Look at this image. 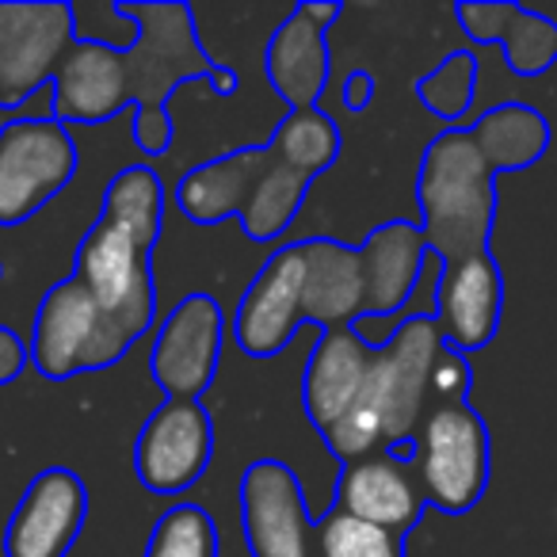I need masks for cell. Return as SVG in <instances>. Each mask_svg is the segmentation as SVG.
Listing matches in <instances>:
<instances>
[{
    "label": "cell",
    "mask_w": 557,
    "mask_h": 557,
    "mask_svg": "<svg viewBox=\"0 0 557 557\" xmlns=\"http://www.w3.org/2000/svg\"><path fill=\"white\" fill-rule=\"evenodd\" d=\"M470 131L488 153V161L496 164V172L527 169L546 153L549 141L546 119L539 111L523 108V103H504V108L485 111Z\"/></svg>",
    "instance_id": "obj_18"
},
{
    "label": "cell",
    "mask_w": 557,
    "mask_h": 557,
    "mask_svg": "<svg viewBox=\"0 0 557 557\" xmlns=\"http://www.w3.org/2000/svg\"><path fill=\"white\" fill-rule=\"evenodd\" d=\"M214 458V420L202 401H164L141 424L134 473L157 496H180L207 473Z\"/></svg>",
    "instance_id": "obj_12"
},
{
    "label": "cell",
    "mask_w": 557,
    "mask_h": 557,
    "mask_svg": "<svg viewBox=\"0 0 557 557\" xmlns=\"http://www.w3.org/2000/svg\"><path fill=\"white\" fill-rule=\"evenodd\" d=\"M164 230V180L149 164H126L103 191L100 218L81 237L73 283L103 321L115 348L131 351L157 321L153 248Z\"/></svg>",
    "instance_id": "obj_5"
},
{
    "label": "cell",
    "mask_w": 557,
    "mask_h": 557,
    "mask_svg": "<svg viewBox=\"0 0 557 557\" xmlns=\"http://www.w3.org/2000/svg\"><path fill=\"white\" fill-rule=\"evenodd\" d=\"M443 329L435 318H409L386 344H367L356 329H329L306 363L302 405L310 424L341 462L412 447L432 412V371Z\"/></svg>",
    "instance_id": "obj_3"
},
{
    "label": "cell",
    "mask_w": 557,
    "mask_h": 557,
    "mask_svg": "<svg viewBox=\"0 0 557 557\" xmlns=\"http://www.w3.org/2000/svg\"><path fill=\"white\" fill-rule=\"evenodd\" d=\"M428 260L417 222H382L363 245L306 237L271 252L233 318V341L248 359H271L302 325L356 329L409 306Z\"/></svg>",
    "instance_id": "obj_1"
},
{
    "label": "cell",
    "mask_w": 557,
    "mask_h": 557,
    "mask_svg": "<svg viewBox=\"0 0 557 557\" xmlns=\"http://www.w3.org/2000/svg\"><path fill=\"white\" fill-rule=\"evenodd\" d=\"M500 271L488 252L447 263L435 283V321H440L447 348H455L458 356L485 348L500 325Z\"/></svg>",
    "instance_id": "obj_16"
},
{
    "label": "cell",
    "mask_w": 557,
    "mask_h": 557,
    "mask_svg": "<svg viewBox=\"0 0 557 557\" xmlns=\"http://www.w3.org/2000/svg\"><path fill=\"white\" fill-rule=\"evenodd\" d=\"M424 504L428 500L412 455L405 458L397 450H382V455L344 462L341 485H336V508H344L348 516L386 527L405 539L420 523Z\"/></svg>",
    "instance_id": "obj_15"
},
{
    "label": "cell",
    "mask_w": 557,
    "mask_h": 557,
    "mask_svg": "<svg viewBox=\"0 0 557 557\" xmlns=\"http://www.w3.org/2000/svg\"><path fill=\"white\" fill-rule=\"evenodd\" d=\"M81 39L73 4H0V111L20 108L54 85L70 47Z\"/></svg>",
    "instance_id": "obj_9"
},
{
    "label": "cell",
    "mask_w": 557,
    "mask_h": 557,
    "mask_svg": "<svg viewBox=\"0 0 557 557\" xmlns=\"http://www.w3.org/2000/svg\"><path fill=\"white\" fill-rule=\"evenodd\" d=\"M240 527L252 557H313L318 519L298 485V473L278 458H260L240 478Z\"/></svg>",
    "instance_id": "obj_11"
},
{
    "label": "cell",
    "mask_w": 557,
    "mask_h": 557,
    "mask_svg": "<svg viewBox=\"0 0 557 557\" xmlns=\"http://www.w3.org/2000/svg\"><path fill=\"white\" fill-rule=\"evenodd\" d=\"M146 557H218V527L199 504H172L153 523Z\"/></svg>",
    "instance_id": "obj_20"
},
{
    "label": "cell",
    "mask_w": 557,
    "mask_h": 557,
    "mask_svg": "<svg viewBox=\"0 0 557 557\" xmlns=\"http://www.w3.org/2000/svg\"><path fill=\"white\" fill-rule=\"evenodd\" d=\"M313 557H405V539L329 504V511L318 519Z\"/></svg>",
    "instance_id": "obj_19"
},
{
    "label": "cell",
    "mask_w": 557,
    "mask_h": 557,
    "mask_svg": "<svg viewBox=\"0 0 557 557\" xmlns=\"http://www.w3.org/2000/svg\"><path fill=\"white\" fill-rule=\"evenodd\" d=\"M473 81H478V62H473V54H450L440 70H432L420 81L417 96L432 115L455 123V119H462L466 108H470Z\"/></svg>",
    "instance_id": "obj_21"
},
{
    "label": "cell",
    "mask_w": 557,
    "mask_h": 557,
    "mask_svg": "<svg viewBox=\"0 0 557 557\" xmlns=\"http://www.w3.org/2000/svg\"><path fill=\"white\" fill-rule=\"evenodd\" d=\"M344 4H295L290 16L275 27L268 50H263V73L271 88L290 103V111L318 108L329 81V42L325 32L336 24Z\"/></svg>",
    "instance_id": "obj_14"
},
{
    "label": "cell",
    "mask_w": 557,
    "mask_h": 557,
    "mask_svg": "<svg viewBox=\"0 0 557 557\" xmlns=\"http://www.w3.org/2000/svg\"><path fill=\"white\" fill-rule=\"evenodd\" d=\"M336 157L341 131L325 111H287L268 141L195 164L176 184V207L195 225L240 218L245 237L268 245L287 233L310 184L333 169Z\"/></svg>",
    "instance_id": "obj_4"
},
{
    "label": "cell",
    "mask_w": 557,
    "mask_h": 557,
    "mask_svg": "<svg viewBox=\"0 0 557 557\" xmlns=\"http://www.w3.org/2000/svg\"><path fill=\"white\" fill-rule=\"evenodd\" d=\"M424 500L440 511H470L488 485V432L466 401L432 405L412 440Z\"/></svg>",
    "instance_id": "obj_7"
},
{
    "label": "cell",
    "mask_w": 557,
    "mask_h": 557,
    "mask_svg": "<svg viewBox=\"0 0 557 557\" xmlns=\"http://www.w3.org/2000/svg\"><path fill=\"white\" fill-rule=\"evenodd\" d=\"M222 341L225 313L214 295L195 290L172 306V313L157 329L153 356H149V374L164 401H202L218 374Z\"/></svg>",
    "instance_id": "obj_10"
},
{
    "label": "cell",
    "mask_w": 557,
    "mask_h": 557,
    "mask_svg": "<svg viewBox=\"0 0 557 557\" xmlns=\"http://www.w3.org/2000/svg\"><path fill=\"white\" fill-rule=\"evenodd\" d=\"M88 519V488L65 466L42 470L24 488L4 531V557H70Z\"/></svg>",
    "instance_id": "obj_13"
},
{
    "label": "cell",
    "mask_w": 557,
    "mask_h": 557,
    "mask_svg": "<svg viewBox=\"0 0 557 557\" xmlns=\"http://www.w3.org/2000/svg\"><path fill=\"white\" fill-rule=\"evenodd\" d=\"M496 164L473 138V131H447L428 146L417 176L420 230L428 252L440 256L443 268L470 256L488 252V233L496 214Z\"/></svg>",
    "instance_id": "obj_6"
},
{
    "label": "cell",
    "mask_w": 557,
    "mask_h": 557,
    "mask_svg": "<svg viewBox=\"0 0 557 557\" xmlns=\"http://www.w3.org/2000/svg\"><path fill=\"white\" fill-rule=\"evenodd\" d=\"M0 271H4V268H0Z\"/></svg>",
    "instance_id": "obj_25"
},
{
    "label": "cell",
    "mask_w": 557,
    "mask_h": 557,
    "mask_svg": "<svg viewBox=\"0 0 557 557\" xmlns=\"http://www.w3.org/2000/svg\"><path fill=\"white\" fill-rule=\"evenodd\" d=\"M27 359H32L27 344L20 341V336L12 333L9 325H0V386H9V382H16L20 374L27 371Z\"/></svg>",
    "instance_id": "obj_23"
},
{
    "label": "cell",
    "mask_w": 557,
    "mask_h": 557,
    "mask_svg": "<svg viewBox=\"0 0 557 557\" xmlns=\"http://www.w3.org/2000/svg\"><path fill=\"white\" fill-rule=\"evenodd\" d=\"M466 389H470V367H466V359L458 356L455 348H443L440 363H435V371H432V397H435V405L462 401Z\"/></svg>",
    "instance_id": "obj_22"
},
{
    "label": "cell",
    "mask_w": 557,
    "mask_h": 557,
    "mask_svg": "<svg viewBox=\"0 0 557 557\" xmlns=\"http://www.w3.org/2000/svg\"><path fill=\"white\" fill-rule=\"evenodd\" d=\"M119 20L134 24L131 47H111L100 39H77L50 85V111L58 123L100 126L123 108H138L134 141L141 153L164 157L172 146L169 96L187 81H210L218 96H230L237 77L210 62L195 32L191 4L184 0H126L111 4Z\"/></svg>",
    "instance_id": "obj_2"
},
{
    "label": "cell",
    "mask_w": 557,
    "mask_h": 557,
    "mask_svg": "<svg viewBox=\"0 0 557 557\" xmlns=\"http://www.w3.org/2000/svg\"><path fill=\"white\" fill-rule=\"evenodd\" d=\"M458 24L478 42H504L508 65L523 77L542 73L557 58V27L516 4H458Z\"/></svg>",
    "instance_id": "obj_17"
},
{
    "label": "cell",
    "mask_w": 557,
    "mask_h": 557,
    "mask_svg": "<svg viewBox=\"0 0 557 557\" xmlns=\"http://www.w3.org/2000/svg\"><path fill=\"white\" fill-rule=\"evenodd\" d=\"M344 108L348 111H363L367 103L374 100V77L371 73H363V70H356V73H348V81H344Z\"/></svg>",
    "instance_id": "obj_24"
},
{
    "label": "cell",
    "mask_w": 557,
    "mask_h": 557,
    "mask_svg": "<svg viewBox=\"0 0 557 557\" xmlns=\"http://www.w3.org/2000/svg\"><path fill=\"white\" fill-rule=\"evenodd\" d=\"M77 176V141L58 119L0 126V225H24Z\"/></svg>",
    "instance_id": "obj_8"
}]
</instances>
